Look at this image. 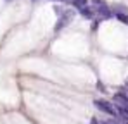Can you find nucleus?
<instances>
[{
    "instance_id": "f257e3e1",
    "label": "nucleus",
    "mask_w": 128,
    "mask_h": 124,
    "mask_svg": "<svg viewBox=\"0 0 128 124\" xmlns=\"http://www.w3.org/2000/svg\"><path fill=\"white\" fill-rule=\"evenodd\" d=\"M95 107H97L99 110H102V112L109 114V116H112V117H116V116H118L116 107H114V105H111V103H107L106 100H95Z\"/></svg>"
},
{
    "instance_id": "f03ea898",
    "label": "nucleus",
    "mask_w": 128,
    "mask_h": 124,
    "mask_svg": "<svg viewBox=\"0 0 128 124\" xmlns=\"http://www.w3.org/2000/svg\"><path fill=\"white\" fill-rule=\"evenodd\" d=\"M114 102L118 107H123V109H126L128 110V97L121 91V93H118V95H114Z\"/></svg>"
},
{
    "instance_id": "39448f33",
    "label": "nucleus",
    "mask_w": 128,
    "mask_h": 124,
    "mask_svg": "<svg viewBox=\"0 0 128 124\" xmlns=\"http://www.w3.org/2000/svg\"><path fill=\"white\" fill-rule=\"evenodd\" d=\"M97 12L102 16V17H111L112 14H111V10L107 9V5H102V7H97Z\"/></svg>"
},
{
    "instance_id": "1a4fd4ad",
    "label": "nucleus",
    "mask_w": 128,
    "mask_h": 124,
    "mask_svg": "<svg viewBox=\"0 0 128 124\" xmlns=\"http://www.w3.org/2000/svg\"><path fill=\"white\" fill-rule=\"evenodd\" d=\"M92 124H107V123H97V121H92Z\"/></svg>"
},
{
    "instance_id": "7ed1b4c3",
    "label": "nucleus",
    "mask_w": 128,
    "mask_h": 124,
    "mask_svg": "<svg viewBox=\"0 0 128 124\" xmlns=\"http://www.w3.org/2000/svg\"><path fill=\"white\" fill-rule=\"evenodd\" d=\"M73 17H74V14H73L71 10H68V12L64 14L62 17L59 19V22H57V26H56V29H61L62 26H66V24H69V21L73 19Z\"/></svg>"
},
{
    "instance_id": "0eeeda50",
    "label": "nucleus",
    "mask_w": 128,
    "mask_h": 124,
    "mask_svg": "<svg viewBox=\"0 0 128 124\" xmlns=\"http://www.w3.org/2000/svg\"><path fill=\"white\" fill-rule=\"evenodd\" d=\"M118 21H121L123 24H128V14H116Z\"/></svg>"
},
{
    "instance_id": "6e6552de",
    "label": "nucleus",
    "mask_w": 128,
    "mask_h": 124,
    "mask_svg": "<svg viewBox=\"0 0 128 124\" xmlns=\"http://www.w3.org/2000/svg\"><path fill=\"white\" fill-rule=\"evenodd\" d=\"M116 14H128V9L125 5H118L116 7Z\"/></svg>"
},
{
    "instance_id": "20e7f679",
    "label": "nucleus",
    "mask_w": 128,
    "mask_h": 124,
    "mask_svg": "<svg viewBox=\"0 0 128 124\" xmlns=\"http://www.w3.org/2000/svg\"><path fill=\"white\" fill-rule=\"evenodd\" d=\"M78 10H80V14H82V16H83V17H86V19H92V17H94V16H95V12H94V9H92V7H82V9H78Z\"/></svg>"
},
{
    "instance_id": "423d86ee",
    "label": "nucleus",
    "mask_w": 128,
    "mask_h": 124,
    "mask_svg": "<svg viewBox=\"0 0 128 124\" xmlns=\"http://www.w3.org/2000/svg\"><path fill=\"white\" fill-rule=\"evenodd\" d=\"M69 2H71V5L76 7V9H82V7L88 5V0H69Z\"/></svg>"
}]
</instances>
